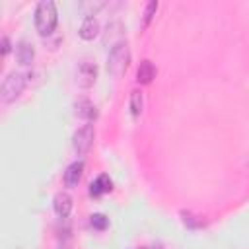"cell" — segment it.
I'll return each instance as SVG.
<instances>
[{
	"instance_id": "6da1fadb",
	"label": "cell",
	"mask_w": 249,
	"mask_h": 249,
	"mask_svg": "<svg viewBox=\"0 0 249 249\" xmlns=\"http://www.w3.org/2000/svg\"><path fill=\"white\" fill-rule=\"evenodd\" d=\"M35 29L41 37H49L54 29H56V21H58V14H56V6L53 0H41L35 8Z\"/></svg>"
},
{
	"instance_id": "7a4b0ae2",
	"label": "cell",
	"mask_w": 249,
	"mask_h": 249,
	"mask_svg": "<svg viewBox=\"0 0 249 249\" xmlns=\"http://www.w3.org/2000/svg\"><path fill=\"white\" fill-rule=\"evenodd\" d=\"M128 62H130V49H128V43L121 39L111 47L107 54V70L111 76L119 78L128 68Z\"/></svg>"
},
{
	"instance_id": "3957f363",
	"label": "cell",
	"mask_w": 249,
	"mask_h": 249,
	"mask_svg": "<svg viewBox=\"0 0 249 249\" xmlns=\"http://www.w3.org/2000/svg\"><path fill=\"white\" fill-rule=\"evenodd\" d=\"M27 82H29V74H23V72H10V74L4 78L2 86H0V99H2V103H6V105H8V103H14V101L23 93Z\"/></svg>"
},
{
	"instance_id": "277c9868",
	"label": "cell",
	"mask_w": 249,
	"mask_h": 249,
	"mask_svg": "<svg viewBox=\"0 0 249 249\" xmlns=\"http://www.w3.org/2000/svg\"><path fill=\"white\" fill-rule=\"evenodd\" d=\"M93 138H95L93 124L88 123V124L80 126V128L74 132V136H72V148H74V152H76L78 156L88 154L89 148H91V144H93Z\"/></svg>"
},
{
	"instance_id": "5b68a950",
	"label": "cell",
	"mask_w": 249,
	"mask_h": 249,
	"mask_svg": "<svg viewBox=\"0 0 249 249\" xmlns=\"http://www.w3.org/2000/svg\"><path fill=\"white\" fill-rule=\"evenodd\" d=\"M97 82V66L95 62L84 58L78 62V68H76V84L82 88V89H89L93 88V84Z\"/></svg>"
},
{
	"instance_id": "8992f818",
	"label": "cell",
	"mask_w": 249,
	"mask_h": 249,
	"mask_svg": "<svg viewBox=\"0 0 249 249\" xmlns=\"http://www.w3.org/2000/svg\"><path fill=\"white\" fill-rule=\"evenodd\" d=\"M74 115H76L78 119L86 121V123H91V121L97 119V109H95V105H93L89 99L80 97V99L74 101Z\"/></svg>"
},
{
	"instance_id": "52a82bcc",
	"label": "cell",
	"mask_w": 249,
	"mask_h": 249,
	"mask_svg": "<svg viewBox=\"0 0 249 249\" xmlns=\"http://www.w3.org/2000/svg\"><path fill=\"white\" fill-rule=\"evenodd\" d=\"M53 208L58 218H62V220L68 218L72 212V196L68 193H56L53 198Z\"/></svg>"
},
{
	"instance_id": "ba28073f",
	"label": "cell",
	"mask_w": 249,
	"mask_h": 249,
	"mask_svg": "<svg viewBox=\"0 0 249 249\" xmlns=\"http://www.w3.org/2000/svg\"><path fill=\"white\" fill-rule=\"evenodd\" d=\"M78 35L84 39V41H93L97 35H99V21L93 18V16H86L80 23V29H78Z\"/></svg>"
},
{
	"instance_id": "9c48e42d",
	"label": "cell",
	"mask_w": 249,
	"mask_h": 249,
	"mask_svg": "<svg viewBox=\"0 0 249 249\" xmlns=\"http://www.w3.org/2000/svg\"><path fill=\"white\" fill-rule=\"evenodd\" d=\"M82 173H84V161H72L64 171V185L68 189L78 187V183L82 179Z\"/></svg>"
},
{
	"instance_id": "30bf717a",
	"label": "cell",
	"mask_w": 249,
	"mask_h": 249,
	"mask_svg": "<svg viewBox=\"0 0 249 249\" xmlns=\"http://www.w3.org/2000/svg\"><path fill=\"white\" fill-rule=\"evenodd\" d=\"M35 58V49L29 41H19L16 45V60L21 64V66H29Z\"/></svg>"
},
{
	"instance_id": "8fae6325",
	"label": "cell",
	"mask_w": 249,
	"mask_h": 249,
	"mask_svg": "<svg viewBox=\"0 0 249 249\" xmlns=\"http://www.w3.org/2000/svg\"><path fill=\"white\" fill-rule=\"evenodd\" d=\"M156 78V68H154V64L148 60V58H144L142 62H140V66H138V70H136V80H138V84H150L152 80Z\"/></svg>"
},
{
	"instance_id": "7c38bea8",
	"label": "cell",
	"mask_w": 249,
	"mask_h": 249,
	"mask_svg": "<svg viewBox=\"0 0 249 249\" xmlns=\"http://www.w3.org/2000/svg\"><path fill=\"white\" fill-rule=\"evenodd\" d=\"M113 189V183H111V179H109V175H99L95 181H91V185H89V195L91 196H101L103 193H109Z\"/></svg>"
},
{
	"instance_id": "4fadbf2b",
	"label": "cell",
	"mask_w": 249,
	"mask_h": 249,
	"mask_svg": "<svg viewBox=\"0 0 249 249\" xmlns=\"http://www.w3.org/2000/svg\"><path fill=\"white\" fill-rule=\"evenodd\" d=\"M142 107H144V95L140 89H132L130 91V115L132 119H138L140 113H142Z\"/></svg>"
},
{
	"instance_id": "5bb4252c",
	"label": "cell",
	"mask_w": 249,
	"mask_h": 249,
	"mask_svg": "<svg viewBox=\"0 0 249 249\" xmlns=\"http://www.w3.org/2000/svg\"><path fill=\"white\" fill-rule=\"evenodd\" d=\"M181 218H183V224L187 228H191V230H198V228L204 226V220L195 216V214H191V212H181Z\"/></svg>"
},
{
	"instance_id": "9a60e30c",
	"label": "cell",
	"mask_w": 249,
	"mask_h": 249,
	"mask_svg": "<svg viewBox=\"0 0 249 249\" xmlns=\"http://www.w3.org/2000/svg\"><path fill=\"white\" fill-rule=\"evenodd\" d=\"M89 224H91L93 230L105 231V230L109 228V218H107L105 214H91V216H89Z\"/></svg>"
},
{
	"instance_id": "2e32d148",
	"label": "cell",
	"mask_w": 249,
	"mask_h": 249,
	"mask_svg": "<svg viewBox=\"0 0 249 249\" xmlns=\"http://www.w3.org/2000/svg\"><path fill=\"white\" fill-rule=\"evenodd\" d=\"M156 10H158V2L156 0H152V2H148L146 4V10H144V27H148L150 25V21L154 19V16H156Z\"/></svg>"
},
{
	"instance_id": "e0dca14e",
	"label": "cell",
	"mask_w": 249,
	"mask_h": 249,
	"mask_svg": "<svg viewBox=\"0 0 249 249\" xmlns=\"http://www.w3.org/2000/svg\"><path fill=\"white\" fill-rule=\"evenodd\" d=\"M10 53V39L8 37H2V54L6 56Z\"/></svg>"
}]
</instances>
